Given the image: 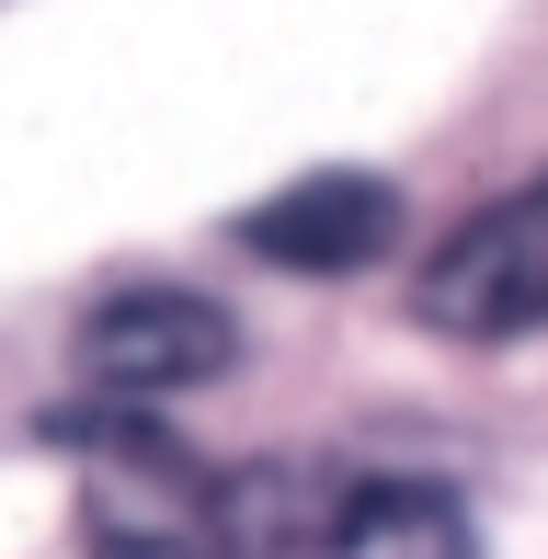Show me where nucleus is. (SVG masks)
Returning <instances> with one entry per match:
<instances>
[{
  "label": "nucleus",
  "mask_w": 548,
  "mask_h": 559,
  "mask_svg": "<svg viewBox=\"0 0 548 559\" xmlns=\"http://www.w3.org/2000/svg\"><path fill=\"white\" fill-rule=\"evenodd\" d=\"M412 309L434 320V332H457V343H514V332H537V320H548V171H537V183H514L503 206H480L434 263H422Z\"/></svg>",
  "instance_id": "1"
},
{
  "label": "nucleus",
  "mask_w": 548,
  "mask_h": 559,
  "mask_svg": "<svg viewBox=\"0 0 548 559\" xmlns=\"http://www.w3.org/2000/svg\"><path fill=\"white\" fill-rule=\"evenodd\" d=\"M240 354L229 309L217 297H183V286H127L81 320V377L104 400H171V389H206L217 366Z\"/></svg>",
  "instance_id": "2"
},
{
  "label": "nucleus",
  "mask_w": 548,
  "mask_h": 559,
  "mask_svg": "<svg viewBox=\"0 0 548 559\" xmlns=\"http://www.w3.org/2000/svg\"><path fill=\"white\" fill-rule=\"evenodd\" d=\"M389 228H401V194L366 183V171H309V183H286L274 206L240 217V240L263 251V263L286 274H355L389 251Z\"/></svg>",
  "instance_id": "3"
},
{
  "label": "nucleus",
  "mask_w": 548,
  "mask_h": 559,
  "mask_svg": "<svg viewBox=\"0 0 548 559\" xmlns=\"http://www.w3.org/2000/svg\"><path fill=\"white\" fill-rule=\"evenodd\" d=\"M320 559H480V537H468V514L434 479H355Z\"/></svg>",
  "instance_id": "4"
}]
</instances>
